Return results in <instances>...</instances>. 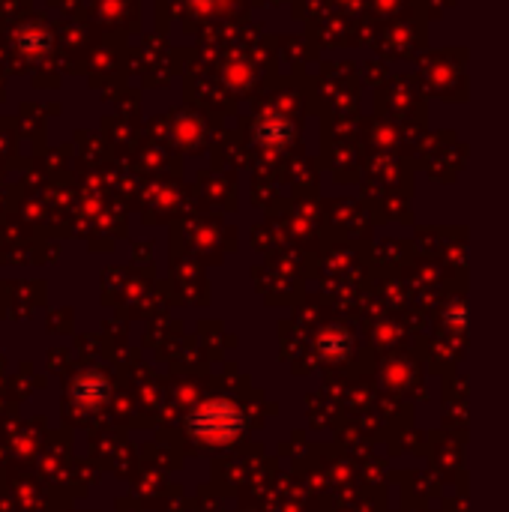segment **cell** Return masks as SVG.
<instances>
[{"instance_id":"obj_1","label":"cell","mask_w":509,"mask_h":512,"mask_svg":"<svg viewBox=\"0 0 509 512\" xmlns=\"http://www.w3.org/2000/svg\"><path fill=\"white\" fill-rule=\"evenodd\" d=\"M102 393H105V384H102L99 378H93L90 384H87V381H81V384L75 387V399H78L81 405H93V402H99V399H102Z\"/></svg>"}]
</instances>
